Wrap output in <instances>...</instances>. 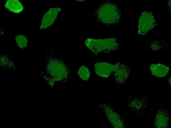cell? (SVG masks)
Instances as JSON below:
<instances>
[{
	"label": "cell",
	"instance_id": "277c9868",
	"mask_svg": "<svg viewBox=\"0 0 171 128\" xmlns=\"http://www.w3.org/2000/svg\"><path fill=\"white\" fill-rule=\"evenodd\" d=\"M149 68L153 75L161 78L165 76L170 69L168 65L162 63L152 64L150 65Z\"/></svg>",
	"mask_w": 171,
	"mask_h": 128
},
{
	"label": "cell",
	"instance_id": "3957f363",
	"mask_svg": "<svg viewBox=\"0 0 171 128\" xmlns=\"http://www.w3.org/2000/svg\"><path fill=\"white\" fill-rule=\"evenodd\" d=\"M61 10V9L59 7L50 8L43 16L40 29H45L52 25Z\"/></svg>",
	"mask_w": 171,
	"mask_h": 128
},
{
	"label": "cell",
	"instance_id": "5b68a950",
	"mask_svg": "<svg viewBox=\"0 0 171 128\" xmlns=\"http://www.w3.org/2000/svg\"><path fill=\"white\" fill-rule=\"evenodd\" d=\"M5 6L9 11L16 14L20 13L24 9L22 4L18 0H8Z\"/></svg>",
	"mask_w": 171,
	"mask_h": 128
},
{
	"label": "cell",
	"instance_id": "7a4b0ae2",
	"mask_svg": "<svg viewBox=\"0 0 171 128\" xmlns=\"http://www.w3.org/2000/svg\"><path fill=\"white\" fill-rule=\"evenodd\" d=\"M48 68L56 80H60L67 76V71L65 67L59 62H51L49 63Z\"/></svg>",
	"mask_w": 171,
	"mask_h": 128
},
{
	"label": "cell",
	"instance_id": "6da1fadb",
	"mask_svg": "<svg viewBox=\"0 0 171 128\" xmlns=\"http://www.w3.org/2000/svg\"><path fill=\"white\" fill-rule=\"evenodd\" d=\"M119 67V63L114 65L107 63L101 62L95 63L94 68L96 73L98 76L108 78L112 71H115Z\"/></svg>",
	"mask_w": 171,
	"mask_h": 128
},
{
	"label": "cell",
	"instance_id": "52a82bcc",
	"mask_svg": "<svg viewBox=\"0 0 171 128\" xmlns=\"http://www.w3.org/2000/svg\"><path fill=\"white\" fill-rule=\"evenodd\" d=\"M15 39L17 44L20 48H24L27 47L28 41L25 36L22 35H17Z\"/></svg>",
	"mask_w": 171,
	"mask_h": 128
},
{
	"label": "cell",
	"instance_id": "8992f818",
	"mask_svg": "<svg viewBox=\"0 0 171 128\" xmlns=\"http://www.w3.org/2000/svg\"><path fill=\"white\" fill-rule=\"evenodd\" d=\"M78 73L80 78L84 80H88L90 75L89 69L84 66H82L80 67Z\"/></svg>",
	"mask_w": 171,
	"mask_h": 128
}]
</instances>
